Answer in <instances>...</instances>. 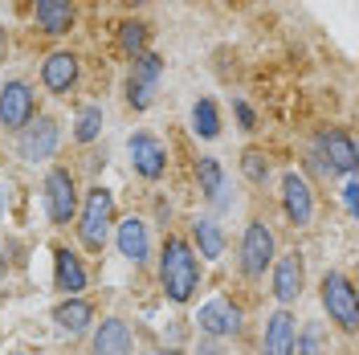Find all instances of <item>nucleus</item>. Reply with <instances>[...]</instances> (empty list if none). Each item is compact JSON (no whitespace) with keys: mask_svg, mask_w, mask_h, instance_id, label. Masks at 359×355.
<instances>
[{"mask_svg":"<svg viewBox=\"0 0 359 355\" xmlns=\"http://www.w3.org/2000/svg\"><path fill=\"white\" fill-rule=\"evenodd\" d=\"M159 278H163V290L172 302H188L196 294V282H201V262L196 253L188 249V241H172L163 245V262H159Z\"/></svg>","mask_w":359,"mask_h":355,"instance_id":"nucleus-1","label":"nucleus"},{"mask_svg":"<svg viewBox=\"0 0 359 355\" xmlns=\"http://www.w3.org/2000/svg\"><path fill=\"white\" fill-rule=\"evenodd\" d=\"M323 307L331 314V323H339L343 331H355L359 327V298L343 274H327L323 278Z\"/></svg>","mask_w":359,"mask_h":355,"instance_id":"nucleus-2","label":"nucleus"},{"mask_svg":"<svg viewBox=\"0 0 359 355\" xmlns=\"http://www.w3.org/2000/svg\"><path fill=\"white\" fill-rule=\"evenodd\" d=\"M111 217H114L111 192H107V188H94V192L86 196V208H82V225H78V233H82L86 249H102V245H107Z\"/></svg>","mask_w":359,"mask_h":355,"instance_id":"nucleus-3","label":"nucleus"},{"mask_svg":"<svg viewBox=\"0 0 359 355\" xmlns=\"http://www.w3.org/2000/svg\"><path fill=\"white\" fill-rule=\"evenodd\" d=\"M159 74H163V62L156 53H139L131 66V78H127V98H131L135 111H147L151 107V94L159 86Z\"/></svg>","mask_w":359,"mask_h":355,"instance_id":"nucleus-4","label":"nucleus"},{"mask_svg":"<svg viewBox=\"0 0 359 355\" xmlns=\"http://www.w3.org/2000/svg\"><path fill=\"white\" fill-rule=\"evenodd\" d=\"M269 262H273V233L262 221H253L241 237V266H245L249 278H262Z\"/></svg>","mask_w":359,"mask_h":355,"instance_id":"nucleus-5","label":"nucleus"},{"mask_svg":"<svg viewBox=\"0 0 359 355\" xmlns=\"http://www.w3.org/2000/svg\"><path fill=\"white\" fill-rule=\"evenodd\" d=\"M45 204H49V217L57 225H66L74 217V208H78V188H74V176H69L66 168H53L49 176H45Z\"/></svg>","mask_w":359,"mask_h":355,"instance_id":"nucleus-6","label":"nucleus"},{"mask_svg":"<svg viewBox=\"0 0 359 355\" xmlns=\"http://www.w3.org/2000/svg\"><path fill=\"white\" fill-rule=\"evenodd\" d=\"M33 111H37V102H33L29 82H8V86L0 90V123L4 127L21 131L25 123H33Z\"/></svg>","mask_w":359,"mask_h":355,"instance_id":"nucleus-7","label":"nucleus"},{"mask_svg":"<svg viewBox=\"0 0 359 355\" xmlns=\"http://www.w3.org/2000/svg\"><path fill=\"white\" fill-rule=\"evenodd\" d=\"M53 152H57V123L49 114H41L37 123H25L21 127V156L29 163H37V159H49Z\"/></svg>","mask_w":359,"mask_h":355,"instance_id":"nucleus-8","label":"nucleus"},{"mask_svg":"<svg viewBox=\"0 0 359 355\" xmlns=\"http://www.w3.org/2000/svg\"><path fill=\"white\" fill-rule=\"evenodd\" d=\"M131 163H135L139 176L159 180L163 168H168V152H163V143L151 139V135H131Z\"/></svg>","mask_w":359,"mask_h":355,"instance_id":"nucleus-9","label":"nucleus"},{"mask_svg":"<svg viewBox=\"0 0 359 355\" xmlns=\"http://www.w3.org/2000/svg\"><path fill=\"white\" fill-rule=\"evenodd\" d=\"M314 147H318V156L327 159L335 172H355V163H359L355 143H351L343 131H323L318 139H314Z\"/></svg>","mask_w":359,"mask_h":355,"instance_id":"nucleus-10","label":"nucleus"},{"mask_svg":"<svg viewBox=\"0 0 359 355\" xmlns=\"http://www.w3.org/2000/svg\"><path fill=\"white\" fill-rule=\"evenodd\" d=\"M282 204H286V217L294 225H306L314 217V196H311V184L302 176H286L282 180Z\"/></svg>","mask_w":359,"mask_h":355,"instance_id":"nucleus-11","label":"nucleus"},{"mask_svg":"<svg viewBox=\"0 0 359 355\" xmlns=\"http://www.w3.org/2000/svg\"><path fill=\"white\" fill-rule=\"evenodd\" d=\"M201 331L208 335H237L241 331V311L229 302V298H217V302H208V307H201Z\"/></svg>","mask_w":359,"mask_h":355,"instance_id":"nucleus-12","label":"nucleus"},{"mask_svg":"<svg viewBox=\"0 0 359 355\" xmlns=\"http://www.w3.org/2000/svg\"><path fill=\"white\" fill-rule=\"evenodd\" d=\"M294 339H298V327L286 311H278L266 323V339H262V351L266 355H294Z\"/></svg>","mask_w":359,"mask_h":355,"instance_id":"nucleus-13","label":"nucleus"},{"mask_svg":"<svg viewBox=\"0 0 359 355\" xmlns=\"http://www.w3.org/2000/svg\"><path fill=\"white\" fill-rule=\"evenodd\" d=\"M41 78L53 94H66V90L78 82V58H74V53H49L45 66H41Z\"/></svg>","mask_w":359,"mask_h":355,"instance_id":"nucleus-14","label":"nucleus"},{"mask_svg":"<svg viewBox=\"0 0 359 355\" xmlns=\"http://www.w3.org/2000/svg\"><path fill=\"white\" fill-rule=\"evenodd\" d=\"M37 25L49 37H62L74 29V0H37Z\"/></svg>","mask_w":359,"mask_h":355,"instance_id":"nucleus-15","label":"nucleus"},{"mask_svg":"<svg viewBox=\"0 0 359 355\" xmlns=\"http://www.w3.org/2000/svg\"><path fill=\"white\" fill-rule=\"evenodd\" d=\"M273 294L282 302H294L302 294V257L298 253H286L278 266H273Z\"/></svg>","mask_w":359,"mask_h":355,"instance_id":"nucleus-16","label":"nucleus"},{"mask_svg":"<svg viewBox=\"0 0 359 355\" xmlns=\"http://www.w3.org/2000/svg\"><path fill=\"white\" fill-rule=\"evenodd\" d=\"M94 355H131V331L123 319H107L94 335Z\"/></svg>","mask_w":359,"mask_h":355,"instance_id":"nucleus-17","label":"nucleus"},{"mask_svg":"<svg viewBox=\"0 0 359 355\" xmlns=\"http://www.w3.org/2000/svg\"><path fill=\"white\" fill-rule=\"evenodd\" d=\"M118 249H123V257H131L135 266L147 262V225L127 217V221L118 225Z\"/></svg>","mask_w":359,"mask_h":355,"instance_id":"nucleus-18","label":"nucleus"},{"mask_svg":"<svg viewBox=\"0 0 359 355\" xmlns=\"http://www.w3.org/2000/svg\"><path fill=\"white\" fill-rule=\"evenodd\" d=\"M90 319H94V311H90V302H82V298H69V302H62L53 311V323L69 335H82L90 327Z\"/></svg>","mask_w":359,"mask_h":355,"instance_id":"nucleus-19","label":"nucleus"},{"mask_svg":"<svg viewBox=\"0 0 359 355\" xmlns=\"http://www.w3.org/2000/svg\"><path fill=\"white\" fill-rule=\"evenodd\" d=\"M53 262H57V286L66 290V294H78V290L86 286V269H82V262L69 249H57Z\"/></svg>","mask_w":359,"mask_h":355,"instance_id":"nucleus-20","label":"nucleus"},{"mask_svg":"<svg viewBox=\"0 0 359 355\" xmlns=\"http://www.w3.org/2000/svg\"><path fill=\"white\" fill-rule=\"evenodd\" d=\"M192 237H196V245H201V257H221L224 233L212 221H196V225H192Z\"/></svg>","mask_w":359,"mask_h":355,"instance_id":"nucleus-21","label":"nucleus"},{"mask_svg":"<svg viewBox=\"0 0 359 355\" xmlns=\"http://www.w3.org/2000/svg\"><path fill=\"white\" fill-rule=\"evenodd\" d=\"M192 131L201 135V139H217V131H221V119H217V107H212L208 98H201V102L192 107Z\"/></svg>","mask_w":359,"mask_h":355,"instance_id":"nucleus-22","label":"nucleus"},{"mask_svg":"<svg viewBox=\"0 0 359 355\" xmlns=\"http://www.w3.org/2000/svg\"><path fill=\"white\" fill-rule=\"evenodd\" d=\"M196 176H201V188L208 192L212 200H221V188H224V172L217 159H201L196 163Z\"/></svg>","mask_w":359,"mask_h":355,"instance_id":"nucleus-23","label":"nucleus"},{"mask_svg":"<svg viewBox=\"0 0 359 355\" xmlns=\"http://www.w3.org/2000/svg\"><path fill=\"white\" fill-rule=\"evenodd\" d=\"M118 45H123L131 58H139V53H143V45H147V25L123 21V25H118Z\"/></svg>","mask_w":359,"mask_h":355,"instance_id":"nucleus-24","label":"nucleus"},{"mask_svg":"<svg viewBox=\"0 0 359 355\" xmlns=\"http://www.w3.org/2000/svg\"><path fill=\"white\" fill-rule=\"evenodd\" d=\"M98 131H102V111H98V107H86V111L78 114V127H74V135H78L82 143H90Z\"/></svg>","mask_w":359,"mask_h":355,"instance_id":"nucleus-25","label":"nucleus"},{"mask_svg":"<svg viewBox=\"0 0 359 355\" xmlns=\"http://www.w3.org/2000/svg\"><path fill=\"white\" fill-rule=\"evenodd\" d=\"M294 351L298 355H323V331H318V327H306L302 339H294Z\"/></svg>","mask_w":359,"mask_h":355,"instance_id":"nucleus-26","label":"nucleus"},{"mask_svg":"<svg viewBox=\"0 0 359 355\" xmlns=\"http://www.w3.org/2000/svg\"><path fill=\"white\" fill-rule=\"evenodd\" d=\"M245 176L253 180V184H266L269 163H266V156H262V152H245Z\"/></svg>","mask_w":359,"mask_h":355,"instance_id":"nucleus-27","label":"nucleus"},{"mask_svg":"<svg viewBox=\"0 0 359 355\" xmlns=\"http://www.w3.org/2000/svg\"><path fill=\"white\" fill-rule=\"evenodd\" d=\"M343 200H347V208L355 213L359 208V184H347V188H343Z\"/></svg>","mask_w":359,"mask_h":355,"instance_id":"nucleus-28","label":"nucleus"},{"mask_svg":"<svg viewBox=\"0 0 359 355\" xmlns=\"http://www.w3.org/2000/svg\"><path fill=\"white\" fill-rule=\"evenodd\" d=\"M237 119H241V127H253V111H249L245 102H237Z\"/></svg>","mask_w":359,"mask_h":355,"instance_id":"nucleus-29","label":"nucleus"},{"mask_svg":"<svg viewBox=\"0 0 359 355\" xmlns=\"http://www.w3.org/2000/svg\"><path fill=\"white\" fill-rule=\"evenodd\" d=\"M201 355H224V351L217 347V343H204V347H201Z\"/></svg>","mask_w":359,"mask_h":355,"instance_id":"nucleus-30","label":"nucleus"},{"mask_svg":"<svg viewBox=\"0 0 359 355\" xmlns=\"http://www.w3.org/2000/svg\"><path fill=\"white\" fill-rule=\"evenodd\" d=\"M0 58H4V25H0Z\"/></svg>","mask_w":359,"mask_h":355,"instance_id":"nucleus-31","label":"nucleus"},{"mask_svg":"<svg viewBox=\"0 0 359 355\" xmlns=\"http://www.w3.org/2000/svg\"><path fill=\"white\" fill-rule=\"evenodd\" d=\"M0 278H4V253H0Z\"/></svg>","mask_w":359,"mask_h":355,"instance_id":"nucleus-32","label":"nucleus"},{"mask_svg":"<svg viewBox=\"0 0 359 355\" xmlns=\"http://www.w3.org/2000/svg\"><path fill=\"white\" fill-rule=\"evenodd\" d=\"M13 355H33V351H13Z\"/></svg>","mask_w":359,"mask_h":355,"instance_id":"nucleus-33","label":"nucleus"},{"mask_svg":"<svg viewBox=\"0 0 359 355\" xmlns=\"http://www.w3.org/2000/svg\"><path fill=\"white\" fill-rule=\"evenodd\" d=\"M159 355H180V351H159Z\"/></svg>","mask_w":359,"mask_h":355,"instance_id":"nucleus-34","label":"nucleus"}]
</instances>
